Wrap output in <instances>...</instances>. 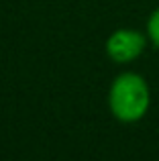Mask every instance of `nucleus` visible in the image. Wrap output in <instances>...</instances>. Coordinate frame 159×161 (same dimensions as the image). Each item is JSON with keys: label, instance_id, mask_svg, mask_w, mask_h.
<instances>
[{"label": "nucleus", "instance_id": "obj_1", "mask_svg": "<svg viewBox=\"0 0 159 161\" xmlns=\"http://www.w3.org/2000/svg\"><path fill=\"white\" fill-rule=\"evenodd\" d=\"M151 106V90L147 80L137 71H123L108 88V108L118 122H139Z\"/></svg>", "mask_w": 159, "mask_h": 161}, {"label": "nucleus", "instance_id": "obj_2", "mask_svg": "<svg viewBox=\"0 0 159 161\" xmlns=\"http://www.w3.org/2000/svg\"><path fill=\"white\" fill-rule=\"evenodd\" d=\"M149 37L147 33H141L137 29H118L106 39V55L114 63H131L139 59L147 49Z\"/></svg>", "mask_w": 159, "mask_h": 161}, {"label": "nucleus", "instance_id": "obj_3", "mask_svg": "<svg viewBox=\"0 0 159 161\" xmlns=\"http://www.w3.org/2000/svg\"><path fill=\"white\" fill-rule=\"evenodd\" d=\"M145 31H147V37H149V41H151V45L159 49V6L149 14L147 29H145Z\"/></svg>", "mask_w": 159, "mask_h": 161}]
</instances>
